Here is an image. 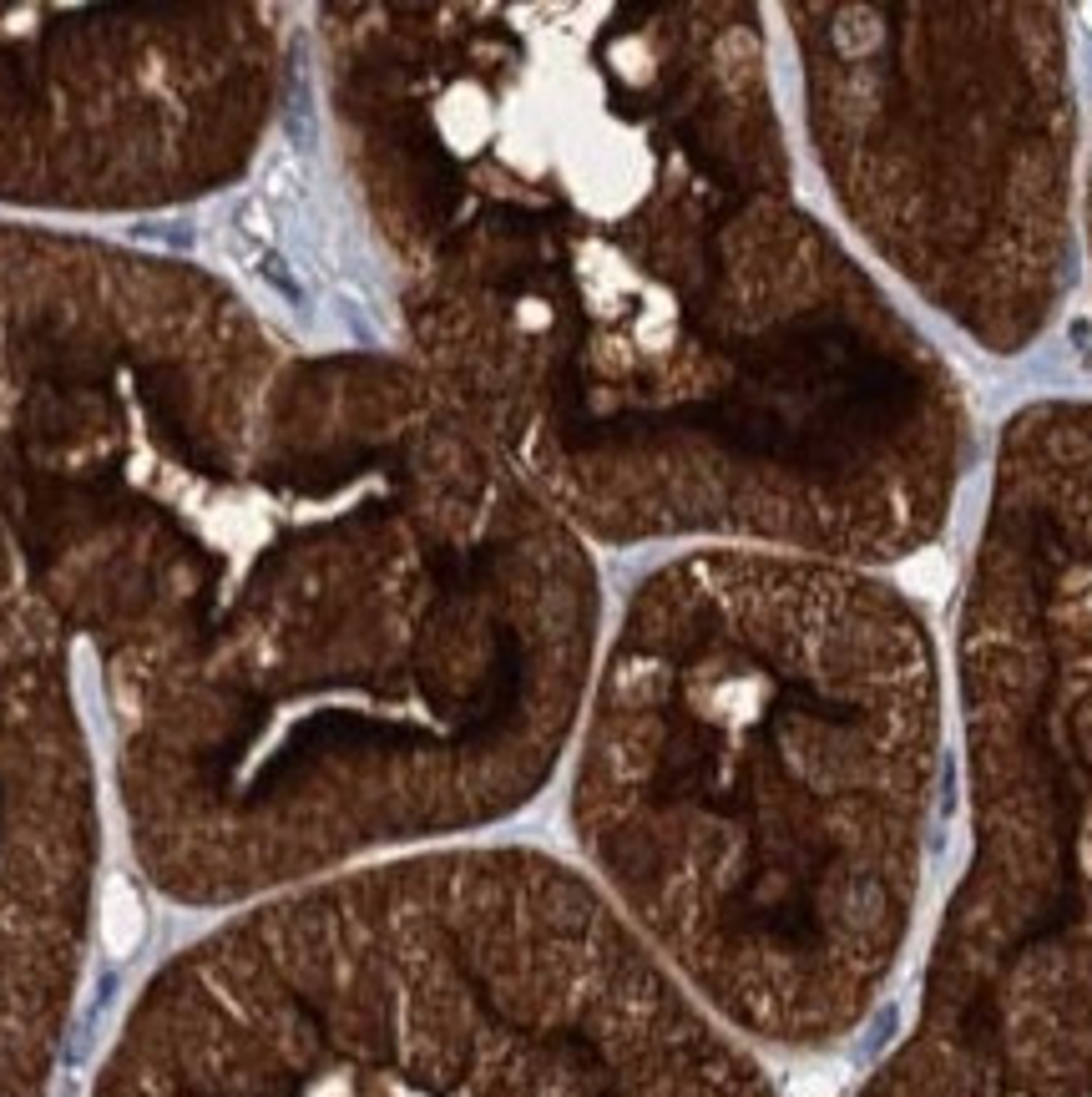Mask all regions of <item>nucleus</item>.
I'll return each mask as SVG.
<instances>
[{
    "label": "nucleus",
    "instance_id": "f257e3e1",
    "mask_svg": "<svg viewBox=\"0 0 1092 1097\" xmlns=\"http://www.w3.org/2000/svg\"><path fill=\"white\" fill-rule=\"evenodd\" d=\"M436 26L405 162L461 390L612 521L885 572L941 541L971 405L795 193L744 11Z\"/></svg>",
    "mask_w": 1092,
    "mask_h": 1097
},
{
    "label": "nucleus",
    "instance_id": "f03ea898",
    "mask_svg": "<svg viewBox=\"0 0 1092 1097\" xmlns=\"http://www.w3.org/2000/svg\"><path fill=\"white\" fill-rule=\"evenodd\" d=\"M941 718L926 612L875 567L764 552L668 577L612 678V784L739 976L855 1001L890 941Z\"/></svg>",
    "mask_w": 1092,
    "mask_h": 1097
},
{
    "label": "nucleus",
    "instance_id": "7ed1b4c3",
    "mask_svg": "<svg viewBox=\"0 0 1092 1097\" xmlns=\"http://www.w3.org/2000/svg\"><path fill=\"white\" fill-rule=\"evenodd\" d=\"M805 122L855 238L946 324L1016 349L1057 263V62L1042 11L795 6Z\"/></svg>",
    "mask_w": 1092,
    "mask_h": 1097
}]
</instances>
